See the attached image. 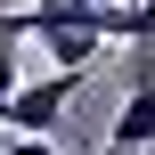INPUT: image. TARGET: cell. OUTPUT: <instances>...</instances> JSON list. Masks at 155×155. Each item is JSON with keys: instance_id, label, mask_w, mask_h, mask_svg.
<instances>
[{"instance_id": "cell-4", "label": "cell", "mask_w": 155, "mask_h": 155, "mask_svg": "<svg viewBox=\"0 0 155 155\" xmlns=\"http://www.w3.org/2000/svg\"><path fill=\"white\" fill-rule=\"evenodd\" d=\"M98 41H106V33H90V25H65V33H41L49 65H74V74H82V65L98 57Z\"/></svg>"}, {"instance_id": "cell-6", "label": "cell", "mask_w": 155, "mask_h": 155, "mask_svg": "<svg viewBox=\"0 0 155 155\" xmlns=\"http://www.w3.org/2000/svg\"><path fill=\"white\" fill-rule=\"evenodd\" d=\"M8 155H57V139H41V131H8Z\"/></svg>"}, {"instance_id": "cell-5", "label": "cell", "mask_w": 155, "mask_h": 155, "mask_svg": "<svg viewBox=\"0 0 155 155\" xmlns=\"http://www.w3.org/2000/svg\"><path fill=\"white\" fill-rule=\"evenodd\" d=\"M16 90H25V82H16V41H0V114L16 106Z\"/></svg>"}, {"instance_id": "cell-7", "label": "cell", "mask_w": 155, "mask_h": 155, "mask_svg": "<svg viewBox=\"0 0 155 155\" xmlns=\"http://www.w3.org/2000/svg\"><path fill=\"white\" fill-rule=\"evenodd\" d=\"M98 155H139V147H114V139H106V147H98Z\"/></svg>"}, {"instance_id": "cell-3", "label": "cell", "mask_w": 155, "mask_h": 155, "mask_svg": "<svg viewBox=\"0 0 155 155\" xmlns=\"http://www.w3.org/2000/svg\"><path fill=\"white\" fill-rule=\"evenodd\" d=\"M106 41H155V0H98Z\"/></svg>"}, {"instance_id": "cell-8", "label": "cell", "mask_w": 155, "mask_h": 155, "mask_svg": "<svg viewBox=\"0 0 155 155\" xmlns=\"http://www.w3.org/2000/svg\"><path fill=\"white\" fill-rule=\"evenodd\" d=\"M65 8H98V0H65Z\"/></svg>"}, {"instance_id": "cell-1", "label": "cell", "mask_w": 155, "mask_h": 155, "mask_svg": "<svg viewBox=\"0 0 155 155\" xmlns=\"http://www.w3.org/2000/svg\"><path fill=\"white\" fill-rule=\"evenodd\" d=\"M74 90H82V74H74V65H57L49 82H25V90H16V106H8L0 123H8V131H41V139H49V131L65 123Z\"/></svg>"}, {"instance_id": "cell-2", "label": "cell", "mask_w": 155, "mask_h": 155, "mask_svg": "<svg viewBox=\"0 0 155 155\" xmlns=\"http://www.w3.org/2000/svg\"><path fill=\"white\" fill-rule=\"evenodd\" d=\"M114 147H155V41H139V74H131V98L106 131Z\"/></svg>"}, {"instance_id": "cell-9", "label": "cell", "mask_w": 155, "mask_h": 155, "mask_svg": "<svg viewBox=\"0 0 155 155\" xmlns=\"http://www.w3.org/2000/svg\"><path fill=\"white\" fill-rule=\"evenodd\" d=\"M0 155H8V123H0Z\"/></svg>"}]
</instances>
